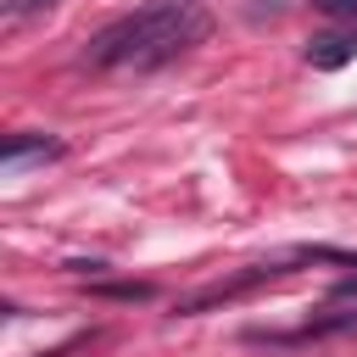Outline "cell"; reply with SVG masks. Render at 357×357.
<instances>
[{"mask_svg": "<svg viewBox=\"0 0 357 357\" xmlns=\"http://www.w3.org/2000/svg\"><path fill=\"white\" fill-rule=\"evenodd\" d=\"M100 296H117V301H145L151 284H100Z\"/></svg>", "mask_w": 357, "mask_h": 357, "instance_id": "obj_4", "label": "cell"}, {"mask_svg": "<svg viewBox=\"0 0 357 357\" xmlns=\"http://www.w3.org/2000/svg\"><path fill=\"white\" fill-rule=\"evenodd\" d=\"M45 6H56V0H6V17H33Z\"/></svg>", "mask_w": 357, "mask_h": 357, "instance_id": "obj_5", "label": "cell"}, {"mask_svg": "<svg viewBox=\"0 0 357 357\" xmlns=\"http://www.w3.org/2000/svg\"><path fill=\"white\" fill-rule=\"evenodd\" d=\"M212 33V11L201 0H145L89 33L84 61L100 73H156L178 56H190Z\"/></svg>", "mask_w": 357, "mask_h": 357, "instance_id": "obj_1", "label": "cell"}, {"mask_svg": "<svg viewBox=\"0 0 357 357\" xmlns=\"http://www.w3.org/2000/svg\"><path fill=\"white\" fill-rule=\"evenodd\" d=\"M346 61H357V28H335V33H312L307 39V67L335 73Z\"/></svg>", "mask_w": 357, "mask_h": 357, "instance_id": "obj_2", "label": "cell"}, {"mask_svg": "<svg viewBox=\"0 0 357 357\" xmlns=\"http://www.w3.org/2000/svg\"><path fill=\"white\" fill-rule=\"evenodd\" d=\"M335 296H357V279H346V284H340V290H335Z\"/></svg>", "mask_w": 357, "mask_h": 357, "instance_id": "obj_7", "label": "cell"}, {"mask_svg": "<svg viewBox=\"0 0 357 357\" xmlns=\"http://www.w3.org/2000/svg\"><path fill=\"white\" fill-rule=\"evenodd\" d=\"M67 145L61 139H45V134H6V145H0V167L6 173H22L28 162H45V156H61Z\"/></svg>", "mask_w": 357, "mask_h": 357, "instance_id": "obj_3", "label": "cell"}, {"mask_svg": "<svg viewBox=\"0 0 357 357\" xmlns=\"http://www.w3.org/2000/svg\"><path fill=\"white\" fill-rule=\"evenodd\" d=\"M318 11H329V17H357V0H318Z\"/></svg>", "mask_w": 357, "mask_h": 357, "instance_id": "obj_6", "label": "cell"}]
</instances>
